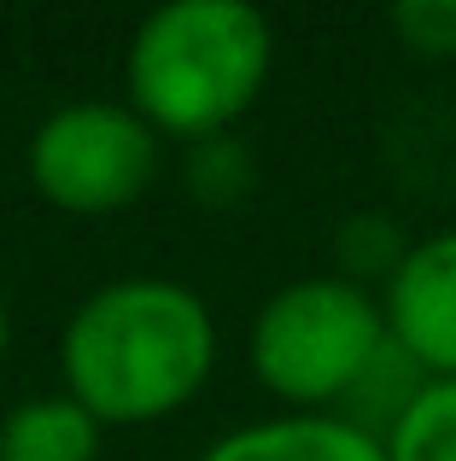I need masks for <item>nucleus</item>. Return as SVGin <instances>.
<instances>
[{"mask_svg":"<svg viewBox=\"0 0 456 461\" xmlns=\"http://www.w3.org/2000/svg\"><path fill=\"white\" fill-rule=\"evenodd\" d=\"M217 315L170 275L100 281L59 333V392L100 427H152L187 409L217 368Z\"/></svg>","mask_w":456,"mask_h":461,"instance_id":"obj_1","label":"nucleus"},{"mask_svg":"<svg viewBox=\"0 0 456 461\" xmlns=\"http://www.w3.org/2000/svg\"><path fill=\"white\" fill-rule=\"evenodd\" d=\"M275 70V30L251 0H170L123 47V94L159 140L228 135Z\"/></svg>","mask_w":456,"mask_h":461,"instance_id":"obj_2","label":"nucleus"},{"mask_svg":"<svg viewBox=\"0 0 456 461\" xmlns=\"http://www.w3.org/2000/svg\"><path fill=\"white\" fill-rule=\"evenodd\" d=\"M387 339L392 333L380 315V293L345 275H298L258 304L246 362L251 380L281 397L293 415H333L351 385L375 368Z\"/></svg>","mask_w":456,"mask_h":461,"instance_id":"obj_3","label":"nucleus"},{"mask_svg":"<svg viewBox=\"0 0 456 461\" xmlns=\"http://www.w3.org/2000/svg\"><path fill=\"white\" fill-rule=\"evenodd\" d=\"M159 129L129 100H70L35 123L23 176L65 216H112L159 181Z\"/></svg>","mask_w":456,"mask_h":461,"instance_id":"obj_4","label":"nucleus"},{"mask_svg":"<svg viewBox=\"0 0 456 461\" xmlns=\"http://www.w3.org/2000/svg\"><path fill=\"white\" fill-rule=\"evenodd\" d=\"M387 333L427 380H456V222L410 240L380 286Z\"/></svg>","mask_w":456,"mask_h":461,"instance_id":"obj_5","label":"nucleus"},{"mask_svg":"<svg viewBox=\"0 0 456 461\" xmlns=\"http://www.w3.org/2000/svg\"><path fill=\"white\" fill-rule=\"evenodd\" d=\"M199 461H387L375 432L351 427L345 415H269L228 427L211 438Z\"/></svg>","mask_w":456,"mask_h":461,"instance_id":"obj_6","label":"nucleus"},{"mask_svg":"<svg viewBox=\"0 0 456 461\" xmlns=\"http://www.w3.org/2000/svg\"><path fill=\"white\" fill-rule=\"evenodd\" d=\"M105 427L70 392H35L0 415V461H100Z\"/></svg>","mask_w":456,"mask_h":461,"instance_id":"obj_7","label":"nucleus"},{"mask_svg":"<svg viewBox=\"0 0 456 461\" xmlns=\"http://www.w3.org/2000/svg\"><path fill=\"white\" fill-rule=\"evenodd\" d=\"M380 450L387 461H456V380H427L392 420Z\"/></svg>","mask_w":456,"mask_h":461,"instance_id":"obj_8","label":"nucleus"},{"mask_svg":"<svg viewBox=\"0 0 456 461\" xmlns=\"http://www.w3.org/2000/svg\"><path fill=\"white\" fill-rule=\"evenodd\" d=\"M182 169H187V193L199 204H211V211H228V204H240L258 187V158L246 152V140H234V129L211 135V140H194Z\"/></svg>","mask_w":456,"mask_h":461,"instance_id":"obj_9","label":"nucleus"},{"mask_svg":"<svg viewBox=\"0 0 456 461\" xmlns=\"http://www.w3.org/2000/svg\"><path fill=\"white\" fill-rule=\"evenodd\" d=\"M404 251H410V240L398 234V222L387 211H363L340 228V269L333 275H345L357 286H387L392 269L404 263Z\"/></svg>","mask_w":456,"mask_h":461,"instance_id":"obj_10","label":"nucleus"},{"mask_svg":"<svg viewBox=\"0 0 456 461\" xmlns=\"http://www.w3.org/2000/svg\"><path fill=\"white\" fill-rule=\"evenodd\" d=\"M387 23L404 53L433 59V65L456 59V0H398L387 12Z\"/></svg>","mask_w":456,"mask_h":461,"instance_id":"obj_11","label":"nucleus"},{"mask_svg":"<svg viewBox=\"0 0 456 461\" xmlns=\"http://www.w3.org/2000/svg\"><path fill=\"white\" fill-rule=\"evenodd\" d=\"M6 339H12V310H6V293H0V357H6Z\"/></svg>","mask_w":456,"mask_h":461,"instance_id":"obj_12","label":"nucleus"}]
</instances>
